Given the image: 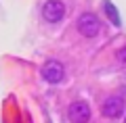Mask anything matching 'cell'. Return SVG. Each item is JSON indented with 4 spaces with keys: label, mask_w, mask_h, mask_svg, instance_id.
I'll use <instances>...</instances> for the list:
<instances>
[{
    "label": "cell",
    "mask_w": 126,
    "mask_h": 123,
    "mask_svg": "<svg viewBox=\"0 0 126 123\" xmlns=\"http://www.w3.org/2000/svg\"><path fill=\"white\" fill-rule=\"evenodd\" d=\"M118 61H120L122 65H126V46H124V48H120V50H118Z\"/></svg>",
    "instance_id": "cell-7"
},
{
    "label": "cell",
    "mask_w": 126,
    "mask_h": 123,
    "mask_svg": "<svg viewBox=\"0 0 126 123\" xmlns=\"http://www.w3.org/2000/svg\"><path fill=\"white\" fill-rule=\"evenodd\" d=\"M40 73H42V77H44L48 84L55 86V84H61L63 81V77H65V67H63V63L50 58V61H46L44 65H42Z\"/></svg>",
    "instance_id": "cell-2"
},
{
    "label": "cell",
    "mask_w": 126,
    "mask_h": 123,
    "mask_svg": "<svg viewBox=\"0 0 126 123\" xmlns=\"http://www.w3.org/2000/svg\"><path fill=\"white\" fill-rule=\"evenodd\" d=\"M76 27H78V34L80 35H84V38H94V35L99 34V29H101V21H99V17L94 13H82L80 17H78V21H76Z\"/></svg>",
    "instance_id": "cell-1"
},
{
    "label": "cell",
    "mask_w": 126,
    "mask_h": 123,
    "mask_svg": "<svg viewBox=\"0 0 126 123\" xmlns=\"http://www.w3.org/2000/svg\"><path fill=\"white\" fill-rule=\"evenodd\" d=\"M103 11H105V17L111 21V25H116V27H120L122 25V19H120V13H118V9L109 2V0H105L103 2Z\"/></svg>",
    "instance_id": "cell-6"
},
{
    "label": "cell",
    "mask_w": 126,
    "mask_h": 123,
    "mask_svg": "<svg viewBox=\"0 0 126 123\" xmlns=\"http://www.w3.org/2000/svg\"><path fill=\"white\" fill-rule=\"evenodd\" d=\"M67 115H69V121L72 123H88L93 111H90V104L86 100H76V102L69 104Z\"/></svg>",
    "instance_id": "cell-5"
},
{
    "label": "cell",
    "mask_w": 126,
    "mask_h": 123,
    "mask_svg": "<svg viewBox=\"0 0 126 123\" xmlns=\"http://www.w3.org/2000/svg\"><path fill=\"white\" fill-rule=\"evenodd\" d=\"M124 109H126V102H124V98H122V96H107L103 100V104H101V113H103L107 119L122 117Z\"/></svg>",
    "instance_id": "cell-4"
},
{
    "label": "cell",
    "mask_w": 126,
    "mask_h": 123,
    "mask_svg": "<svg viewBox=\"0 0 126 123\" xmlns=\"http://www.w3.org/2000/svg\"><path fill=\"white\" fill-rule=\"evenodd\" d=\"M65 17V4L61 0H46L42 4V19L48 23H59Z\"/></svg>",
    "instance_id": "cell-3"
}]
</instances>
